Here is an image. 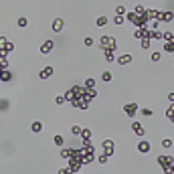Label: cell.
<instances>
[{
  "label": "cell",
  "instance_id": "obj_5",
  "mask_svg": "<svg viewBox=\"0 0 174 174\" xmlns=\"http://www.w3.org/2000/svg\"><path fill=\"white\" fill-rule=\"evenodd\" d=\"M132 130H134L138 136H144V134H146V130H144V126H142L140 122H134V124H132Z\"/></svg>",
  "mask_w": 174,
  "mask_h": 174
},
{
  "label": "cell",
  "instance_id": "obj_1",
  "mask_svg": "<svg viewBox=\"0 0 174 174\" xmlns=\"http://www.w3.org/2000/svg\"><path fill=\"white\" fill-rule=\"evenodd\" d=\"M101 49L103 51H116V39L114 37H101Z\"/></svg>",
  "mask_w": 174,
  "mask_h": 174
},
{
  "label": "cell",
  "instance_id": "obj_6",
  "mask_svg": "<svg viewBox=\"0 0 174 174\" xmlns=\"http://www.w3.org/2000/svg\"><path fill=\"white\" fill-rule=\"evenodd\" d=\"M138 150L142 152V154H146V152H150V150H152V146H150V142H146V140H142V142L138 144Z\"/></svg>",
  "mask_w": 174,
  "mask_h": 174
},
{
  "label": "cell",
  "instance_id": "obj_11",
  "mask_svg": "<svg viewBox=\"0 0 174 174\" xmlns=\"http://www.w3.org/2000/svg\"><path fill=\"white\" fill-rule=\"evenodd\" d=\"M16 23H18V27H20V29H25V27H27V25H29V20H27V18H25V16H20V18H18V20H16Z\"/></svg>",
  "mask_w": 174,
  "mask_h": 174
},
{
  "label": "cell",
  "instance_id": "obj_4",
  "mask_svg": "<svg viewBox=\"0 0 174 174\" xmlns=\"http://www.w3.org/2000/svg\"><path fill=\"white\" fill-rule=\"evenodd\" d=\"M63 25H65V23H63V18H55L53 23H51V27H53L51 31H55V33H61V31H63Z\"/></svg>",
  "mask_w": 174,
  "mask_h": 174
},
{
  "label": "cell",
  "instance_id": "obj_12",
  "mask_svg": "<svg viewBox=\"0 0 174 174\" xmlns=\"http://www.w3.org/2000/svg\"><path fill=\"white\" fill-rule=\"evenodd\" d=\"M101 81H112V73L110 71H103L101 73Z\"/></svg>",
  "mask_w": 174,
  "mask_h": 174
},
{
  "label": "cell",
  "instance_id": "obj_18",
  "mask_svg": "<svg viewBox=\"0 0 174 174\" xmlns=\"http://www.w3.org/2000/svg\"><path fill=\"white\" fill-rule=\"evenodd\" d=\"M114 23H116V25H122V23H124V18H122V14H116V18H114Z\"/></svg>",
  "mask_w": 174,
  "mask_h": 174
},
{
  "label": "cell",
  "instance_id": "obj_10",
  "mask_svg": "<svg viewBox=\"0 0 174 174\" xmlns=\"http://www.w3.org/2000/svg\"><path fill=\"white\" fill-rule=\"evenodd\" d=\"M31 130H33V132L37 134V132H43V124L41 122H33V126H31Z\"/></svg>",
  "mask_w": 174,
  "mask_h": 174
},
{
  "label": "cell",
  "instance_id": "obj_3",
  "mask_svg": "<svg viewBox=\"0 0 174 174\" xmlns=\"http://www.w3.org/2000/svg\"><path fill=\"white\" fill-rule=\"evenodd\" d=\"M53 47H55V43H53V41H45V43H43V47H41V53H43V55H47V53L53 51Z\"/></svg>",
  "mask_w": 174,
  "mask_h": 174
},
{
  "label": "cell",
  "instance_id": "obj_2",
  "mask_svg": "<svg viewBox=\"0 0 174 174\" xmlns=\"http://www.w3.org/2000/svg\"><path fill=\"white\" fill-rule=\"evenodd\" d=\"M124 110H126V114H128L130 118H134V116L138 114V105H136V103H128Z\"/></svg>",
  "mask_w": 174,
  "mask_h": 174
},
{
  "label": "cell",
  "instance_id": "obj_9",
  "mask_svg": "<svg viewBox=\"0 0 174 174\" xmlns=\"http://www.w3.org/2000/svg\"><path fill=\"white\" fill-rule=\"evenodd\" d=\"M103 148H105V154H112V152H114V142L112 140H105L103 142Z\"/></svg>",
  "mask_w": 174,
  "mask_h": 174
},
{
  "label": "cell",
  "instance_id": "obj_22",
  "mask_svg": "<svg viewBox=\"0 0 174 174\" xmlns=\"http://www.w3.org/2000/svg\"><path fill=\"white\" fill-rule=\"evenodd\" d=\"M152 61H160V53H152Z\"/></svg>",
  "mask_w": 174,
  "mask_h": 174
},
{
  "label": "cell",
  "instance_id": "obj_23",
  "mask_svg": "<svg viewBox=\"0 0 174 174\" xmlns=\"http://www.w3.org/2000/svg\"><path fill=\"white\" fill-rule=\"evenodd\" d=\"M116 12H118V14H124V12H126V8H124V6H118V8H116Z\"/></svg>",
  "mask_w": 174,
  "mask_h": 174
},
{
  "label": "cell",
  "instance_id": "obj_20",
  "mask_svg": "<svg viewBox=\"0 0 174 174\" xmlns=\"http://www.w3.org/2000/svg\"><path fill=\"white\" fill-rule=\"evenodd\" d=\"M83 43H85L87 47H91V45H93V39H91V37H85V41H83Z\"/></svg>",
  "mask_w": 174,
  "mask_h": 174
},
{
  "label": "cell",
  "instance_id": "obj_16",
  "mask_svg": "<svg viewBox=\"0 0 174 174\" xmlns=\"http://www.w3.org/2000/svg\"><path fill=\"white\" fill-rule=\"evenodd\" d=\"M55 144H57V146H63V144H65V142H63V136H55Z\"/></svg>",
  "mask_w": 174,
  "mask_h": 174
},
{
  "label": "cell",
  "instance_id": "obj_24",
  "mask_svg": "<svg viewBox=\"0 0 174 174\" xmlns=\"http://www.w3.org/2000/svg\"><path fill=\"white\" fill-rule=\"evenodd\" d=\"M55 101H57V103H63V101H65V97H61V95H57V97H55Z\"/></svg>",
  "mask_w": 174,
  "mask_h": 174
},
{
  "label": "cell",
  "instance_id": "obj_15",
  "mask_svg": "<svg viewBox=\"0 0 174 174\" xmlns=\"http://www.w3.org/2000/svg\"><path fill=\"white\" fill-rule=\"evenodd\" d=\"M164 51L172 53V43H170V41H166V43H164Z\"/></svg>",
  "mask_w": 174,
  "mask_h": 174
},
{
  "label": "cell",
  "instance_id": "obj_7",
  "mask_svg": "<svg viewBox=\"0 0 174 174\" xmlns=\"http://www.w3.org/2000/svg\"><path fill=\"white\" fill-rule=\"evenodd\" d=\"M118 63L120 65H130V63H132V55H120L118 57Z\"/></svg>",
  "mask_w": 174,
  "mask_h": 174
},
{
  "label": "cell",
  "instance_id": "obj_8",
  "mask_svg": "<svg viewBox=\"0 0 174 174\" xmlns=\"http://www.w3.org/2000/svg\"><path fill=\"white\" fill-rule=\"evenodd\" d=\"M53 73H55V69H53V67H47L45 71H41V73H39V77H41V79H49Z\"/></svg>",
  "mask_w": 174,
  "mask_h": 174
},
{
  "label": "cell",
  "instance_id": "obj_14",
  "mask_svg": "<svg viewBox=\"0 0 174 174\" xmlns=\"http://www.w3.org/2000/svg\"><path fill=\"white\" fill-rule=\"evenodd\" d=\"M97 160H99V164H105V162H107V154H99Z\"/></svg>",
  "mask_w": 174,
  "mask_h": 174
},
{
  "label": "cell",
  "instance_id": "obj_17",
  "mask_svg": "<svg viewBox=\"0 0 174 174\" xmlns=\"http://www.w3.org/2000/svg\"><path fill=\"white\" fill-rule=\"evenodd\" d=\"M162 146H164V148H170V146H172V140H170V138L162 140Z\"/></svg>",
  "mask_w": 174,
  "mask_h": 174
},
{
  "label": "cell",
  "instance_id": "obj_21",
  "mask_svg": "<svg viewBox=\"0 0 174 174\" xmlns=\"http://www.w3.org/2000/svg\"><path fill=\"white\" fill-rule=\"evenodd\" d=\"M93 85H95V81H93V79H87V81H85V87H89V89H91Z\"/></svg>",
  "mask_w": 174,
  "mask_h": 174
},
{
  "label": "cell",
  "instance_id": "obj_19",
  "mask_svg": "<svg viewBox=\"0 0 174 174\" xmlns=\"http://www.w3.org/2000/svg\"><path fill=\"white\" fill-rule=\"evenodd\" d=\"M142 114H144V116H152V114H154V110H150V107H144Z\"/></svg>",
  "mask_w": 174,
  "mask_h": 174
},
{
  "label": "cell",
  "instance_id": "obj_13",
  "mask_svg": "<svg viewBox=\"0 0 174 174\" xmlns=\"http://www.w3.org/2000/svg\"><path fill=\"white\" fill-rule=\"evenodd\" d=\"M105 25H107V18L105 16H99L97 18V27H105Z\"/></svg>",
  "mask_w": 174,
  "mask_h": 174
}]
</instances>
